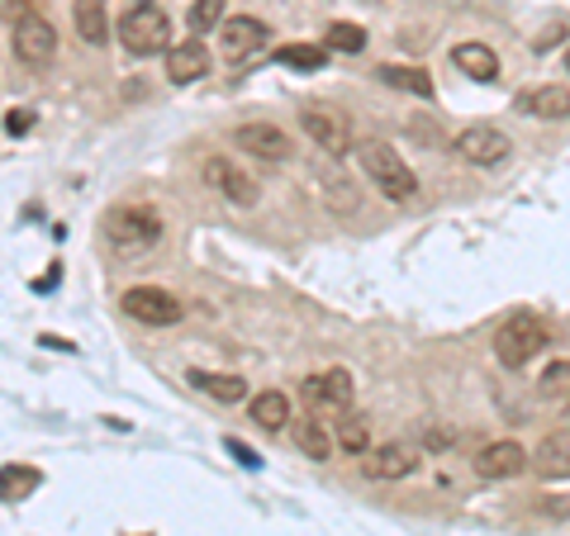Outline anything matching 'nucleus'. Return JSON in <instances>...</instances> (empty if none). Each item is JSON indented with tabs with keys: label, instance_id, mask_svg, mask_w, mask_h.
I'll return each instance as SVG.
<instances>
[{
	"label": "nucleus",
	"instance_id": "nucleus-14",
	"mask_svg": "<svg viewBox=\"0 0 570 536\" xmlns=\"http://www.w3.org/2000/svg\"><path fill=\"white\" fill-rule=\"evenodd\" d=\"M528 466L542 485H561V479H570V433H551L538 451L528 456Z\"/></svg>",
	"mask_w": 570,
	"mask_h": 536
},
{
	"label": "nucleus",
	"instance_id": "nucleus-3",
	"mask_svg": "<svg viewBox=\"0 0 570 536\" xmlns=\"http://www.w3.org/2000/svg\"><path fill=\"white\" fill-rule=\"evenodd\" d=\"M105 242L119 252H148L163 242V219L148 205H115L105 214Z\"/></svg>",
	"mask_w": 570,
	"mask_h": 536
},
{
	"label": "nucleus",
	"instance_id": "nucleus-30",
	"mask_svg": "<svg viewBox=\"0 0 570 536\" xmlns=\"http://www.w3.org/2000/svg\"><path fill=\"white\" fill-rule=\"evenodd\" d=\"M24 14H33V0H0V24H20Z\"/></svg>",
	"mask_w": 570,
	"mask_h": 536
},
{
	"label": "nucleus",
	"instance_id": "nucleus-31",
	"mask_svg": "<svg viewBox=\"0 0 570 536\" xmlns=\"http://www.w3.org/2000/svg\"><path fill=\"white\" fill-rule=\"evenodd\" d=\"M33 129V115L29 110H14L10 119H6V133H29Z\"/></svg>",
	"mask_w": 570,
	"mask_h": 536
},
{
	"label": "nucleus",
	"instance_id": "nucleus-19",
	"mask_svg": "<svg viewBox=\"0 0 570 536\" xmlns=\"http://www.w3.org/2000/svg\"><path fill=\"white\" fill-rule=\"evenodd\" d=\"M452 62H456V71H466V77H475V81H494L499 77V58H494V48H485V43H456Z\"/></svg>",
	"mask_w": 570,
	"mask_h": 536
},
{
	"label": "nucleus",
	"instance_id": "nucleus-27",
	"mask_svg": "<svg viewBox=\"0 0 570 536\" xmlns=\"http://www.w3.org/2000/svg\"><path fill=\"white\" fill-rule=\"evenodd\" d=\"M538 395L551 404H570V361H551L538 380Z\"/></svg>",
	"mask_w": 570,
	"mask_h": 536
},
{
	"label": "nucleus",
	"instance_id": "nucleus-29",
	"mask_svg": "<svg viewBox=\"0 0 570 536\" xmlns=\"http://www.w3.org/2000/svg\"><path fill=\"white\" fill-rule=\"evenodd\" d=\"M337 441H343L347 451H356V456L371 451V433H366V423H356V418H347L343 427H337Z\"/></svg>",
	"mask_w": 570,
	"mask_h": 536
},
{
	"label": "nucleus",
	"instance_id": "nucleus-23",
	"mask_svg": "<svg viewBox=\"0 0 570 536\" xmlns=\"http://www.w3.org/2000/svg\"><path fill=\"white\" fill-rule=\"evenodd\" d=\"M376 77L385 81V86H395V91H409V96H433V77H428L423 67H395V62H385Z\"/></svg>",
	"mask_w": 570,
	"mask_h": 536
},
{
	"label": "nucleus",
	"instance_id": "nucleus-33",
	"mask_svg": "<svg viewBox=\"0 0 570 536\" xmlns=\"http://www.w3.org/2000/svg\"><path fill=\"white\" fill-rule=\"evenodd\" d=\"M566 67H570V58H566Z\"/></svg>",
	"mask_w": 570,
	"mask_h": 536
},
{
	"label": "nucleus",
	"instance_id": "nucleus-9",
	"mask_svg": "<svg viewBox=\"0 0 570 536\" xmlns=\"http://www.w3.org/2000/svg\"><path fill=\"white\" fill-rule=\"evenodd\" d=\"M10 52L24 67H48L52 52H58V29L39 20V14H24L20 24H10Z\"/></svg>",
	"mask_w": 570,
	"mask_h": 536
},
{
	"label": "nucleus",
	"instance_id": "nucleus-15",
	"mask_svg": "<svg viewBox=\"0 0 570 536\" xmlns=\"http://www.w3.org/2000/svg\"><path fill=\"white\" fill-rule=\"evenodd\" d=\"M205 181L214 190H224L234 205H257V181L247 171H238L228 157H209V162H205Z\"/></svg>",
	"mask_w": 570,
	"mask_h": 536
},
{
	"label": "nucleus",
	"instance_id": "nucleus-6",
	"mask_svg": "<svg viewBox=\"0 0 570 536\" xmlns=\"http://www.w3.org/2000/svg\"><path fill=\"white\" fill-rule=\"evenodd\" d=\"M119 304H124V314L148 328H171V324H181V314H186L181 299L163 290V285H134V290H124Z\"/></svg>",
	"mask_w": 570,
	"mask_h": 536
},
{
	"label": "nucleus",
	"instance_id": "nucleus-8",
	"mask_svg": "<svg viewBox=\"0 0 570 536\" xmlns=\"http://www.w3.org/2000/svg\"><path fill=\"white\" fill-rule=\"evenodd\" d=\"M272 43V29H266L257 14H234V20L219 24V58L224 62H247Z\"/></svg>",
	"mask_w": 570,
	"mask_h": 536
},
{
	"label": "nucleus",
	"instance_id": "nucleus-20",
	"mask_svg": "<svg viewBox=\"0 0 570 536\" xmlns=\"http://www.w3.org/2000/svg\"><path fill=\"white\" fill-rule=\"evenodd\" d=\"M71 20H77V33L91 48H100L110 39V20H105V0H71Z\"/></svg>",
	"mask_w": 570,
	"mask_h": 536
},
{
	"label": "nucleus",
	"instance_id": "nucleus-16",
	"mask_svg": "<svg viewBox=\"0 0 570 536\" xmlns=\"http://www.w3.org/2000/svg\"><path fill=\"white\" fill-rule=\"evenodd\" d=\"M167 77H171V86H190V81L209 77V52H205V43L200 39H186V43L167 48Z\"/></svg>",
	"mask_w": 570,
	"mask_h": 536
},
{
	"label": "nucleus",
	"instance_id": "nucleus-12",
	"mask_svg": "<svg viewBox=\"0 0 570 536\" xmlns=\"http://www.w3.org/2000/svg\"><path fill=\"white\" fill-rule=\"evenodd\" d=\"M234 142L247 157H257V162H285V157L295 152L285 129H276V123H243V129L234 133Z\"/></svg>",
	"mask_w": 570,
	"mask_h": 536
},
{
	"label": "nucleus",
	"instance_id": "nucleus-25",
	"mask_svg": "<svg viewBox=\"0 0 570 536\" xmlns=\"http://www.w3.org/2000/svg\"><path fill=\"white\" fill-rule=\"evenodd\" d=\"M281 67H295V71H318L328 62V48L324 43H291V48H281L276 52Z\"/></svg>",
	"mask_w": 570,
	"mask_h": 536
},
{
	"label": "nucleus",
	"instance_id": "nucleus-11",
	"mask_svg": "<svg viewBox=\"0 0 570 536\" xmlns=\"http://www.w3.org/2000/svg\"><path fill=\"white\" fill-rule=\"evenodd\" d=\"M366 479H409L419 470V451L404 441H385V446H371L366 460H362Z\"/></svg>",
	"mask_w": 570,
	"mask_h": 536
},
{
	"label": "nucleus",
	"instance_id": "nucleus-13",
	"mask_svg": "<svg viewBox=\"0 0 570 536\" xmlns=\"http://www.w3.org/2000/svg\"><path fill=\"white\" fill-rule=\"evenodd\" d=\"M523 470H528V451L513 437L490 441L485 451L475 456V475L480 479H513V475H523Z\"/></svg>",
	"mask_w": 570,
	"mask_h": 536
},
{
	"label": "nucleus",
	"instance_id": "nucleus-18",
	"mask_svg": "<svg viewBox=\"0 0 570 536\" xmlns=\"http://www.w3.org/2000/svg\"><path fill=\"white\" fill-rule=\"evenodd\" d=\"M186 380L200 389V395H209V399H219V404H238V399H247V380L243 375H214V370H190Z\"/></svg>",
	"mask_w": 570,
	"mask_h": 536
},
{
	"label": "nucleus",
	"instance_id": "nucleus-17",
	"mask_svg": "<svg viewBox=\"0 0 570 536\" xmlns=\"http://www.w3.org/2000/svg\"><path fill=\"white\" fill-rule=\"evenodd\" d=\"M519 110L528 119H570V86H538V91H523Z\"/></svg>",
	"mask_w": 570,
	"mask_h": 536
},
{
	"label": "nucleus",
	"instance_id": "nucleus-28",
	"mask_svg": "<svg viewBox=\"0 0 570 536\" xmlns=\"http://www.w3.org/2000/svg\"><path fill=\"white\" fill-rule=\"evenodd\" d=\"M186 24L195 33H209V29H219L224 24V0H190V14H186Z\"/></svg>",
	"mask_w": 570,
	"mask_h": 536
},
{
	"label": "nucleus",
	"instance_id": "nucleus-24",
	"mask_svg": "<svg viewBox=\"0 0 570 536\" xmlns=\"http://www.w3.org/2000/svg\"><path fill=\"white\" fill-rule=\"evenodd\" d=\"M39 485H43V475L33 466H6L0 470V498H6V504H20V498H29Z\"/></svg>",
	"mask_w": 570,
	"mask_h": 536
},
{
	"label": "nucleus",
	"instance_id": "nucleus-7",
	"mask_svg": "<svg viewBox=\"0 0 570 536\" xmlns=\"http://www.w3.org/2000/svg\"><path fill=\"white\" fill-rule=\"evenodd\" d=\"M299 395H305V404L314 408V414H347L356 385H352V375L343 366H333V370L309 375V380L299 385Z\"/></svg>",
	"mask_w": 570,
	"mask_h": 536
},
{
	"label": "nucleus",
	"instance_id": "nucleus-4",
	"mask_svg": "<svg viewBox=\"0 0 570 536\" xmlns=\"http://www.w3.org/2000/svg\"><path fill=\"white\" fill-rule=\"evenodd\" d=\"M551 343V332L538 314H513L504 328L494 332V356H499V366H509V370H523L532 356H542V347Z\"/></svg>",
	"mask_w": 570,
	"mask_h": 536
},
{
	"label": "nucleus",
	"instance_id": "nucleus-21",
	"mask_svg": "<svg viewBox=\"0 0 570 536\" xmlns=\"http://www.w3.org/2000/svg\"><path fill=\"white\" fill-rule=\"evenodd\" d=\"M253 423L262 427V433H285V423H291V399L281 395V389H266V395L253 399Z\"/></svg>",
	"mask_w": 570,
	"mask_h": 536
},
{
	"label": "nucleus",
	"instance_id": "nucleus-32",
	"mask_svg": "<svg viewBox=\"0 0 570 536\" xmlns=\"http://www.w3.org/2000/svg\"><path fill=\"white\" fill-rule=\"evenodd\" d=\"M228 451H234V456L243 460V466H257V456H253V451H247V446H243V441H228Z\"/></svg>",
	"mask_w": 570,
	"mask_h": 536
},
{
	"label": "nucleus",
	"instance_id": "nucleus-2",
	"mask_svg": "<svg viewBox=\"0 0 570 536\" xmlns=\"http://www.w3.org/2000/svg\"><path fill=\"white\" fill-rule=\"evenodd\" d=\"M119 43L129 58H157L171 48V14L157 0H142L119 20Z\"/></svg>",
	"mask_w": 570,
	"mask_h": 536
},
{
	"label": "nucleus",
	"instance_id": "nucleus-1",
	"mask_svg": "<svg viewBox=\"0 0 570 536\" xmlns=\"http://www.w3.org/2000/svg\"><path fill=\"white\" fill-rule=\"evenodd\" d=\"M356 157H362V171H366V181L376 186L385 200H395V205H409L419 195V176H414V167L404 162V157L390 148V142H381V138H366L362 148H352Z\"/></svg>",
	"mask_w": 570,
	"mask_h": 536
},
{
	"label": "nucleus",
	"instance_id": "nucleus-22",
	"mask_svg": "<svg viewBox=\"0 0 570 536\" xmlns=\"http://www.w3.org/2000/svg\"><path fill=\"white\" fill-rule=\"evenodd\" d=\"M295 441H299V451H305L309 460H328L333 456V433L324 427V418H299L295 423Z\"/></svg>",
	"mask_w": 570,
	"mask_h": 536
},
{
	"label": "nucleus",
	"instance_id": "nucleus-26",
	"mask_svg": "<svg viewBox=\"0 0 570 536\" xmlns=\"http://www.w3.org/2000/svg\"><path fill=\"white\" fill-rule=\"evenodd\" d=\"M324 48H328V52H362V48H366V29L337 20V24L324 29Z\"/></svg>",
	"mask_w": 570,
	"mask_h": 536
},
{
	"label": "nucleus",
	"instance_id": "nucleus-5",
	"mask_svg": "<svg viewBox=\"0 0 570 536\" xmlns=\"http://www.w3.org/2000/svg\"><path fill=\"white\" fill-rule=\"evenodd\" d=\"M299 129H305L318 148H324L328 157H347L356 148V129H352V119L343 110H333V105H305L299 110Z\"/></svg>",
	"mask_w": 570,
	"mask_h": 536
},
{
	"label": "nucleus",
	"instance_id": "nucleus-10",
	"mask_svg": "<svg viewBox=\"0 0 570 536\" xmlns=\"http://www.w3.org/2000/svg\"><path fill=\"white\" fill-rule=\"evenodd\" d=\"M509 152H513V142L504 129H494V123H471V129L456 133V157L471 167H499Z\"/></svg>",
	"mask_w": 570,
	"mask_h": 536
}]
</instances>
